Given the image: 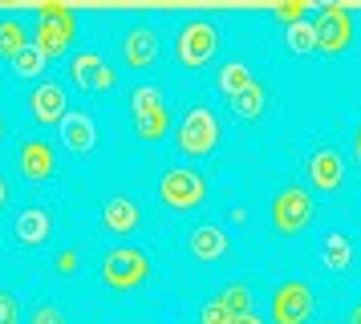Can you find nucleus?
Wrapping results in <instances>:
<instances>
[{
  "instance_id": "30",
  "label": "nucleus",
  "mask_w": 361,
  "mask_h": 324,
  "mask_svg": "<svg viewBox=\"0 0 361 324\" xmlns=\"http://www.w3.org/2000/svg\"><path fill=\"white\" fill-rule=\"evenodd\" d=\"M272 16H276V20H284V25L293 29V25H300V20L309 16V4H305V0H296V4H280Z\"/></svg>"
},
{
  "instance_id": "9",
  "label": "nucleus",
  "mask_w": 361,
  "mask_h": 324,
  "mask_svg": "<svg viewBox=\"0 0 361 324\" xmlns=\"http://www.w3.org/2000/svg\"><path fill=\"white\" fill-rule=\"evenodd\" d=\"M309 178H312V187H317L321 194L341 191V182H345V158L333 150V146L312 150V154H309Z\"/></svg>"
},
{
  "instance_id": "37",
  "label": "nucleus",
  "mask_w": 361,
  "mask_h": 324,
  "mask_svg": "<svg viewBox=\"0 0 361 324\" xmlns=\"http://www.w3.org/2000/svg\"><path fill=\"white\" fill-rule=\"evenodd\" d=\"M0 138H4V122H0Z\"/></svg>"
},
{
  "instance_id": "26",
  "label": "nucleus",
  "mask_w": 361,
  "mask_h": 324,
  "mask_svg": "<svg viewBox=\"0 0 361 324\" xmlns=\"http://www.w3.org/2000/svg\"><path fill=\"white\" fill-rule=\"evenodd\" d=\"M284 41H288V49H293L296 57H305V53L317 49V32H312L309 20H300V25H293V29L284 32Z\"/></svg>"
},
{
  "instance_id": "10",
  "label": "nucleus",
  "mask_w": 361,
  "mask_h": 324,
  "mask_svg": "<svg viewBox=\"0 0 361 324\" xmlns=\"http://www.w3.org/2000/svg\"><path fill=\"white\" fill-rule=\"evenodd\" d=\"M122 61L130 69H150L159 61V32L150 25H134L126 37H122Z\"/></svg>"
},
{
  "instance_id": "20",
  "label": "nucleus",
  "mask_w": 361,
  "mask_h": 324,
  "mask_svg": "<svg viewBox=\"0 0 361 324\" xmlns=\"http://www.w3.org/2000/svg\"><path fill=\"white\" fill-rule=\"evenodd\" d=\"M102 57L98 53H78L73 61H69V77L78 81V89H90L94 94V81H98V73H102Z\"/></svg>"
},
{
  "instance_id": "32",
  "label": "nucleus",
  "mask_w": 361,
  "mask_h": 324,
  "mask_svg": "<svg viewBox=\"0 0 361 324\" xmlns=\"http://www.w3.org/2000/svg\"><path fill=\"white\" fill-rule=\"evenodd\" d=\"M118 85V73L110 69V65H102V73H98V81H94V94H110Z\"/></svg>"
},
{
  "instance_id": "13",
  "label": "nucleus",
  "mask_w": 361,
  "mask_h": 324,
  "mask_svg": "<svg viewBox=\"0 0 361 324\" xmlns=\"http://www.w3.org/2000/svg\"><path fill=\"white\" fill-rule=\"evenodd\" d=\"M13 235H17V243H25V247H45V243L53 239V215L45 207H25L13 219Z\"/></svg>"
},
{
  "instance_id": "36",
  "label": "nucleus",
  "mask_w": 361,
  "mask_h": 324,
  "mask_svg": "<svg viewBox=\"0 0 361 324\" xmlns=\"http://www.w3.org/2000/svg\"><path fill=\"white\" fill-rule=\"evenodd\" d=\"M349 324H361V304L353 308V312H349Z\"/></svg>"
},
{
  "instance_id": "25",
  "label": "nucleus",
  "mask_w": 361,
  "mask_h": 324,
  "mask_svg": "<svg viewBox=\"0 0 361 324\" xmlns=\"http://www.w3.org/2000/svg\"><path fill=\"white\" fill-rule=\"evenodd\" d=\"M134 126H138V138H142V142H159V138H166V130H171V110H159V113H150V118H138Z\"/></svg>"
},
{
  "instance_id": "12",
  "label": "nucleus",
  "mask_w": 361,
  "mask_h": 324,
  "mask_svg": "<svg viewBox=\"0 0 361 324\" xmlns=\"http://www.w3.org/2000/svg\"><path fill=\"white\" fill-rule=\"evenodd\" d=\"M102 227L110 231V235H134L138 227H142V207L126 199V194H114V199H106V207H102Z\"/></svg>"
},
{
  "instance_id": "24",
  "label": "nucleus",
  "mask_w": 361,
  "mask_h": 324,
  "mask_svg": "<svg viewBox=\"0 0 361 324\" xmlns=\"http://www.w3.org/2000/svg\"><path fill=\"white\" fill-rule=\"evenodd\" d=\"M219 300H224V308H228L235 320L252 312V292H247V284H228V288L219 292Z\"/></svg>"
},
{
  "instance_id": "4",
  "label": "nucleus",
  "mask_w": 361,
  "mask_h": 324,
  "mask_svg": "<svg viewBox=\"0 0 361 324\" xmlns=\"http://www.w3.org/2000/svg\"><path fill=\"white\" fill-rule=\"evenodd\" d=\"M159 199L171 211H195L207 203V178L199 170H191V166H171L159 178Z\"/></svg>"
},
{
  "instance_id": "7",
  "label": "nucleus",
  "mask_w": 361,
  "mask_h": 324,
  "mask_svg": "<svg viewBox=\"0 0 361 324\" xmlns=\"http://www.w3.org/2000/svg\"><path fill=\"white\" fill-rule=\"evenodd\" d=\"M312 308V288L305 280H280L272 292V324H309Z\"/></svg>"
},
{
  "instance_id": "16",
  "label": "nucleus",
  "mask_w": 361,
  "mask_h": 324,
  "mask_svg": "<svg viewBox=\"0 0 361 324\" xmlns=\"http://www.w3.org/2000/svg\"><path fill=\"white\" fill-rule=\"evenodd\" d=\"M187 251L199 259V263H215V259H224L228 251V231L224 227H195L191 235H187Z\"/></svg>"
},
{
  "instance_id": "17",
  "label": "nucleus",
  "mask_w": 361,
  "mask_h": 324,
  "mask_svg": "<svg viewBox=\"0 0 361 324\" xmlns=\"http://www.w3.org/2000/svg\"><path fill=\"white\" fill-rule=\"evenodd\" d=\"M264 110H268V89H264L260 81H252L247 89H240V94L231 97V113H235V118H244V122L264 118Z\"/></svg>"
},
{
  "instance_id": "38",
  "label": "nucleus",
  "mask_w": 361,
  "mask_h": 324,
  "mask_svg": "<svg viewBox=\"0 0 361 324\" xmlns=\"http://www.w3.org/2000/svg\"><path fill=\"white\" fill-rule=\"evenodd\" d=\"M325 324H329V320H325Z\"/></svg>"
},
{
  "instance_id": "8",
  "label": "nucleus",
  "mask_w": 361,
  "mask_h": 324,
  "mask_svg": "<svg viewBox=\"0 0 361 324\" xmlns=\"http://www.w3.org/2000/svg\"><path fill=\"white\" fill-rule=\"evenodd\" d=\"M312 32H317V49L321 53H345L349 41H353V13L345 4H329V8L317 13Z\"/></svg>"
},
{
  "instance_id": "6",
  "label": "nucleus",
  "mask_w": 361,
  "mask_h": 324,
  "mask_svg": "<svg viewBox=\"0 0 361 324\" xmlns=\"http://www.w3.org/2000/svg\"><path fill=\"white\" fill-rule=\"evenodd\" d=\"M215 53H219V29L212 20H187L175 41V57L183 69H203Z\"/></svg>"
},
{
  "instance_id": "34",
  "label": "nucleus",
  "mask_w": 361,
  "mask_h": 324,
  "mask_svg": "<svg viewBox=\"0 0 361 324\" xmlns=\"http://www.w3.org/2000/svg\"><path fill=\"white\" fill-rule=\"evenodd\" d=\"M353 154H357V162H361V122H357V130H353Z\"/></svg>"
},
{
  "instance_id": "19",
  "label": "nucleus",
  "mask_w": 361,
  "mask_h": 324,
  "mask_svg": "<svg viewBox=\"0 0 361 324\" xmlns=\"http://www.w3.org/2000/svg\"><path fill=\"white\" fill-rule=\"evenodd\" d=\"M25 45H29V32H25V25H20L17 16L0 20V61H13Z\"/></svg>"
},
{
  "instance_id": "21",
  "label": "nucleus",
  "mask_w": 361,
  "mask_h": 324,
  "mask_svg": "<svg viewBox=\"0 0 361 324\" xmlns=\"http://www.w3.org/2000/svg\"><path fill=\"white\" fill-rule=\"evenodd\" d=\"M166 110V101H163V89L159 85H138L130 94V113H134V122L138 118H150V113H159Z\"/></svg>"
},
{
  "instance_id": "2",
  "label": "nucleus",
  "mask_w": 361,
  "mask_h": 324,
  "mask_svg": "<svg viewBox=\"0 0 361 324\" xmlns=\"http://www.w3.org/2000/svg\"><path fill=\"white\" fill-rule=\"evenodd\" d=\"M150 275V256L142 247H130V243H122V247H110L106 259H102V284L114 292H134L142 288Z\"/></svg>"
},
{
  "instance_id": "11",
  "label": "nucleus",
  "mask_w": 361,
  "mask_h": 324,
  "mask_svg": "<svg viewBox=\"0 0 361 324\" xmlns=\"http://www.w3.org/2000/svg\"><path fill=\"white\" fill-rule=\"evenodd\" d=\"M29 113H33L41 126H61V118H66V89H61L57 81L33 85V94H29Z\"/></svg>"
},
{
  "instance_id": "22",
  "label": "nucleus",
  "mask_w": 361,
  "mask_h": 324,
  "mask_svg": "<svg viewBox=\"0 0 361 324\" xmlns=\"http://www.w3.org/2000/svg\"><path fill=\"white\" fill-rule=\"evenodd\" d=\"M45 61H49V57H45V53H41V49L33 45V41H29V45L20 49L17 57H13V73H17V77H41V73H45Z\"/></svg>"
},
{
  "instance_id": "29",
  "label": "nucleus",
  "mask_w": 361,
  "mask_h": 324,
  "mask_svg": "<svg viewBox=\"0 0 361 324\" xmlns=\"http://www.w3.org/2000/svg\"><path fill=\"white\" fill-rule=\"evenodd\" d=\"M29 324H69V320L57 304H37L33 312H29Z\"/></svg>"
},
{
  "instance_id": "1",
  "label": "nucleus",
  "mask_w": 361,
  "mask_h": 324,
  "mask_svg": "<svg viewBox=\"0 0 361 324\" xmlns=\"http://www.w3.org/2000/svg\"><path fill=\"white\" fill-rule=\"evenodd\" d=\"M272 227H276L284 239H296V235H305L312 223V215H317V203H312L309 187H300V182H284L276 194H272Z\"/></svg>"
},
{
  "instance_id": "28",
  "label": "nucleus",
  "mask_w": 361,
  "mask_h": 324,
  "mask_svg": "<svg viewBox=\"0 0 361 324\" xmlns=\"http://www.w3.org/2000/svg\"><path fill=\"white\" fill-rule=\"evenodd\" d=\"M78 268H82V251H78V247H61V251L53 256V272L57 275H73Z\"/></svg>"
},
{
  "instance_id": "14",
  "label": "nucleus",
  "mask_w": 361,
  "mask_h": 324,
  "mask_svg": "<svg viewBox=\"0 0 361 324\" xmlns=\"http://www.w3.org/2000/svg\"><path fill=\"white\" fill-rule=\"evenodd\" d=\"M61 142H66L69 154H90L98 146V126L85 110H69L61 118Z\"/></svg>"
},
{
  "instance_id": "23",
  "label": "nucleus",
  "mask_w": 361,
  "mask_h": 324,
  "mask_svg": "<svg viewBox=\"0 0 361 324\" xmlns=\"http://www.w3.org/2000/svg\"><path fill=\"white\" fill-rule=\"evenodd\" d=\"M252 85V77H247V65L244 61H228L224 69H219V89H224V97H235L240 89H247Z\"/></svg>"
},
{
  "instance_id": "18",
  "label": "nucleus",
  "mask_w": 361,
  "mask_h": 324,
  "mask_svg": "<svg viewBox=\"0 0 361 324\" xmlns=\"http://www.w3.org/2000/svg\"><path fill=\"white\" fill-rule=\"evenodd\" d=\"M321 256H325L329 272H349V263H353V243L345 239L341 231H329L325 243H321Z\"/></svg>"
},
{
  "instance_id": "3",
  "label": "nucleus",
  "mask_w": 361,
  "mask_h": 324,
  "mask_svg": "<svg viewBox=\"0 0 361 324\" xmlns=\"http://www.w3.org/2000/svg\"><path fill=\"white\" fill-rule=\"evenodd\" d=\"M175 142L187 158H212L215 146H219V118L207 106H191L175 130Z\"/></svg>"
},
{
  "instance_id": "33",
  "label": "nucleus",
  "mask_w": 361,
  "mask_h": 324,
  "mask_svg": "<svg viewBox=\"0 0 361 324\" xmlns=\"http://www.w3.org/2000/svg\"><path fill=\"white\" fill-rule=\"evenodd\" d=\"M8 199H13V194H8V182H4V175H0V211L8 207Z\"/></svg>"
},
{
  "instance_id": "15",
  "label": "nucleus",
  "mask_w": 361,
  "mask_h": 324,
  "mask_svg": "<svg viewBox=\"0 0 361 324\" xmlns=\"http://www.w3.org/2000/svg\"><path fill=\"white\" fill-rule=\"evenodd\" d=\"M20 175L29 178V182H45L53 178L57 170V158H53V146L45 138H29V142H20Z\"/></svg>"
},
{
  "instance_id": "31",
  "label": "nucleus",
  "mask_w": 361,
  "mask_h": 324,
  "mask_svg": "<svg viewBox=\"0 0 361 324\" xmlns=\"http://www.w3.org/2000/svg\"><path fill=\"white\" fill-rule=\"evenodd\" d=\"M0 324H20V304L13 292H0Z\"/></svg>"
},
{
  "instance_id": "27",
  "label": "nucleus",
  "mask_w": 361,
  "mask_h": 324,
  "mask_svg": "<svg viewBox=\"0 0 361 324\" xmlns=\"http://www.w3.org/2000/svg\"><path fill=\"white\" fill-rule=\"evenodd\" d=\"M199 324H235V316H231L228 308H224V300L215 296V300H207V304L199 308Z\"/></svg>"
},
{
  "instance_id": "5",
  "label": "nucleus",
  "mask_w": 361,
  "mask_h": 324,
  "mask_svg": "<svg viewBox=\"0 0 361 324\" xmlns=\"http://www.w3.org/2000/svg\"><path fill=\"white\" fill-rule=\"evenodd\" d=\"M73 37H78V16L61 8V4H45L41 13H37V41L33 45L45 53V57H61L69 53L73 45Z\"/></svg>"
},
{
  "instance_id": "35",
  "label": "nucleus",
  "mask_w": 361,
  "mask_h": 324,
  "mask_svg": "<svg viewBox=\"0 0 361 324\" xmlns=\"http://www.w3.org/2000/svg\"><path fill=\"white\" fill-rule=\"evenodd\" d=\"M235 324H264V320H260V316H252V312H247V316H240Z\"/></svg>"
}]
</instances>
